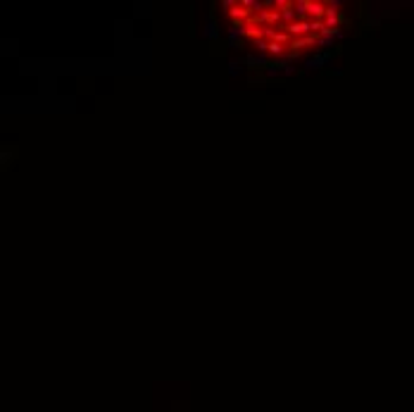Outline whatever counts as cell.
Listing matches in <instances>:
<instances>
[{
  "label": "cell",
  "instance_id": "cell-1",
  "mask_svg": "<svg viewBox=\"0 0 414 412\" xmlns=\"http://www.w3.org/2000/svg\"><path fill=\"white\" fill-rule=\"evenodd\" d=\"M283 31H288L291 33V38H303V36H312V22L307 19V22H293V24H288V27H281Z\"/></svg>",
  "mask_w": 414,
  "mask_h": 412
},
{
  "label": "cell",
  "instance_id": "cell-2",
  "mask_svg": "<svg viewBox=\"0 0 414 412\" xmlns=\"http://www.w3.org/2000/svg\"><path fill=\"white\" fill-rule=\"evenodd\" d=\"M243 36H245V22H231V29H229V33H226L229 43L236 48V41L243 38Z\"/></svg>",
  "mask_w": 414,
  "mask_h": 412
},
{
  "label": "cell",
  "instance_id": "cell-3",
  "mask_svg": "<svg viewBox=\"0 0 414 412\" xmlns=\"http://www.w3.org/2000/svg\"><path fill=\"white\" fill-rule=\"evenodd\" d=\"M331 55H333L331 50H329V53H317L314 57H309V60L305 62V69H322V67L331 60Z\"/></svg>",
  "mask_w": 414,
  "mask_h": 412
},
{
  "label": "cell",
  "instance_id": "cell-4",
  "mask_svg": "<svg viewBox=\"0 0 414 412\" xmlns=\"http://www.w3.org/2000/svg\"><path fill=\"white\" fill-rule=\"evenodd\" d=\"M245 64H248L250 69H262V67L269 64V60L264 55H257V53H248L245 55Z\"/></svg>",
  "mask_w": 414,
  "mask_h": 412
},
{
  "label": "cell",
  "instance_id": "cell-5",
  "mask_svg": "<svg viewBox=\"0 0 414 412\" xmlns=\"http://www.w3.org/2000/svg\"><path fill=\"white\" fill-rule=\"evenodd\" d=\"M309 17H312V19H324V17H326V2L309 0Z\"/></svg>",
  "mask_w": 414,
  "mask_h": 412
},
{
  "label": "cell",
  "instance_id": "cell-6",
  "mask_svg": "<svg viewBox=\"0 0 414 412\" xmlns=\"http://www.w3.org/2000/svg\"><path fill=\"white\" fill-rule=\"evenodd\" d=\"M229 15H231V19H233V22H248L250 17H252V15H250L248 10L241 5V2H238V5H236V7L229 12Z\"/></svg>",
  "mask_w": 414,
  "mask_h": 412
},
{
  "label": "cell",
  "instance_id": "cell-7",
  "mask_svg": "<svg viewBox=\"0 0 414 412\" xmlns=\"http://www.w3.org/2000/svg\"><path fill=\"white\" fill-rule=\"evenodd\" d=\"M293 7H295L298 19H300V22H307V15H309V0H295V2H293Z\"/></svg>",
  "mask_w": 414,
  "mask_h": 412
},
{
  "label": "cell",
  "instance_id": "cell-8",
  "mask_svg": "<svg viewBox=\"0 0 414 412\" xmlns=\"http://www.w3.org/2000/svg\"><path fill=\"white\" fill-rule=\"evenodd\" d=\"M205 36H207L210 41H217V38H219V27H217L215 17H210V19H207V27H205Z\"/></svg>",
  "mask_w": 414,
  "mask_h": 412
},
{
  "label": "cell",
  "instance_id": "cell-9",
  "mask_svg": "<svg viewBox=\"0 0 414 412\" xmlns=\"http://www.w3.org/2000/svg\"><path fill=\"white\" fill-rule=\"evenodd\" d=\"M238 72H241V64H238V62H229V74H231V77H236Z\"/></svg>",
  "mask_w": 414,
  "mask_h": 412
},
{
  "label": "cell",
  "instance_id": "cell-10",
  "mask_svg": "<svg viewBox=\"0 0 414 412\" xmlns=\"http://www.w3.org/2000/svg\"><path fill=\"white\" fill-rule=\"evenodd\" d=\"M283 60H286V57H283ZM293 72H295V64H293V62H288V60H286V67H283V74H286V77H291V74H293Z\"/></svg>",
  "mask_w": 414,
  "mask_h": 412
},
{
  "label": "cell",
  "instance_id": "cell-11",
  "mask_svg": "<svg viewBox=\"0 0 414 412\" xmlns=\"http://www.w3.org/2000/svg\"><path fill=\"white\" fill-rule=\"evenodd\" d=\"M236 5H238V0H224V2H221V7H224V10H229V12H231Z\"/></svg>",
  "mask_w": 414,
  "mask_h": 412
}]
</instances>
